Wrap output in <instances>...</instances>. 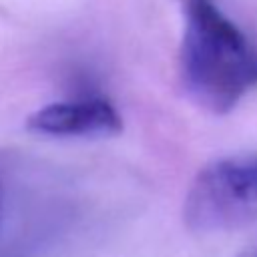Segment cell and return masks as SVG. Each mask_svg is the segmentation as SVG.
<instances>
[{
  "label": "cell",
  "instance_id": "obj_2",
  "mask_svg": "<svg viewBox=\"0 0 257 257\" xmlns=\"http://www.w3.org/2000/svg\"><path fill=\"white\" fill-rule=\"evenodd\" d=\"M183 221L195 233L257 221V153L213 159L199 169L185 195Z\"/></svg>",
  "mask_w": 257,
  "mask_h": 257
},
{
  "label": "cell",
  "instance_id": "obj_5",
  "mask_svg": "<svg viewBox=\"0 0 257 257\" xmlns=\"http://www.w3.org/2000/svg\"><path fill=\"white\" fill-rule=\"evenodd\" d=\"M2 195H4V185H2V179H0V213H2Z\"/></svg>",
  "mask_w": 257,
  "mask_h": 257
},
{
  "label": "cell",
  "instance_id": "obj_3",
  "mask_svg": "<svg viewBox=\"0 0 257 257\" xmlns=\"http://www.w3.org/2000/svg\"><path fill=\"white\" fill-rule=\"evenodd\" d=\"M26 126L46 137H104L120 133L122 118L106 96L86 94L34 110Z\"/></svg>",
  "mask_w": 257,
  "mask_h": 257
},
{
  "label": "cell",
  "instance_id": "obj_4",
  "mask_svg": "<svg viewBox=\"0 0 257 257\" xmlns=\"http://www.w3.org/2000/svg\"><path fill=\"white\" fill-rule=\"evenodd\" d=\"M243 257H257V245H255V247H251Z\"/></svg>",
  "mask_w": 257,
  "mask_h": 257
},
{
  "label": "cell",
  "instance_id": "obj_1",
  "mask_svg": "<svg viewBox=\"0 0 257 257\" xmlns=\"http://www.w3.org/2000/svg\"><path fill=\"white\" fill-rule=\"evenodd\" d=\"M179 74L191 100L225 114L257 86V44L215 0H183Z\"/></svg>",
  "mask_w": 257,
  "mask_h": 257
}]
</instances>
